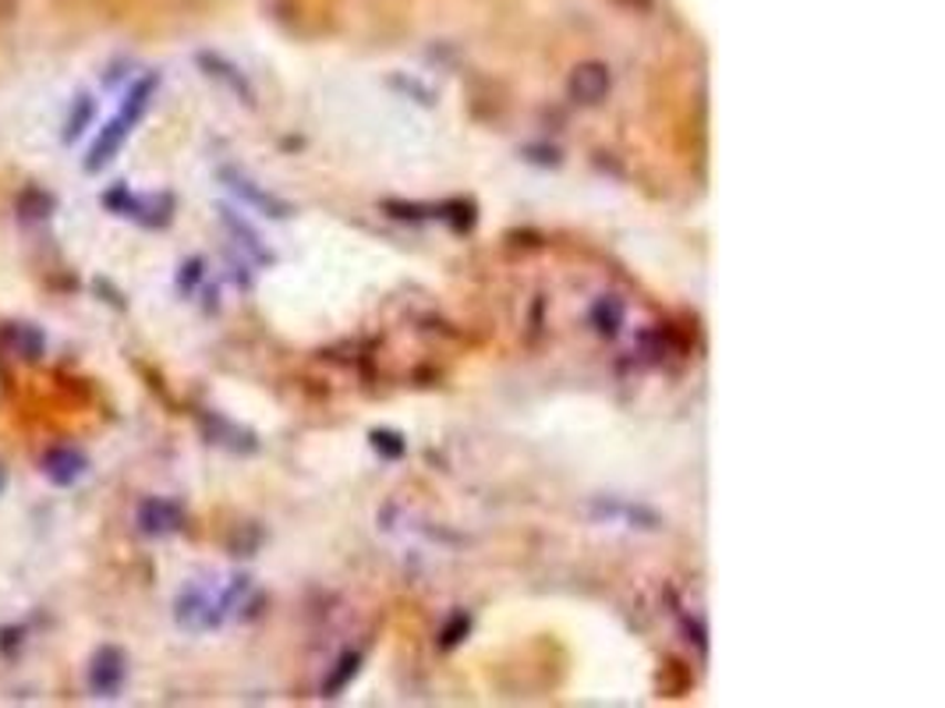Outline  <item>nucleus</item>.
<instances>
[{
    "mask_svg": "<svg viewBox=\"0 0 945 708\" xmlns=\"http://www.w3.org/2000/svg\"><path fill=\"white\" fill-rule=\"evenodd\" d=\"M227 603H224V592L216 595L203 585H188L185 592L177 595V606H174V620L192 630V634H203V630H216L227 620Z\"/></svg>",
    "mask_w": 945,
    "mask_h": 708,
    "instance_id": "nucleus-1",
    "label": "nucleus"
},
{
    "mask_svg": "<svg viewBox=\"0 0 945 708\" xmlns=\"http://www.w3.org/2000/svg\"><path fill=\"white\" fill-rule=\"evenodd\" d=\"M103 206L111 213L129 216V220H135L142 227H167L171 216H174V198L171 195H135L124 185L106 192Z\"/></svg>",
    "mask_w": 945,
    "mask_h": 708,
    "instance_id": "nucleus-2",
    "label": "nucleus"
},
{
    "mask_svg": "<svg viewBox=\"0 0 945 708\" xmlns=\"http://www.w3.org/2000/svg\"><path fill=\"white\" fill-rule=\"evenodd\" d=\"M124 677H129V659H124V651L114 645L100 648L93 663H89V691L96 698H117L124 687Z\"/></svg>",
    "mask_w": 945,
    "mask_h": 708,
    "instance_id": "nucleus-3",
    "label": "nucleus"
},
{
    "mask_svg": "<svg viewBox=\"0 0 945 708\" xmlns=\"http://www.w3.org/2000/svg\"><path fill=\"white\" fill-rule=\"evenodd\" d=\"M135 521H138V532H142V535L163 538V535H174L181 524H185V511H181L174 500L150 496V500H142Z\"/></svg>",
    "mask_w": 945,
    "mask_h": 708,
    "instance_id": "nucleus-4",
    "label": "nucleus"
},
{
    "mask_svg": "<svg viewBox=\"0 0 945 708\" xmlns=\"http://www.w3.org/2000/svg\"><path fill=\"white\" fill-rule=\"evenodd\" d=\"M609 85H613L609 68H606V64H598V61L577 64V68L571 71V82H567L571 100H574V103H585V106L603 103V100H606V93H609Z\"/></svg>",
    "mask_w": 945,
    "mask_h": 708,
    "instance_id": "nucleus-5",
    "label": "nucleus"
},
{
    "mask_svg": "<svg viewBox=\"0 0 945 708\" xmlns=\"http://www.w3.org/2000/svg\"><path fill=\"white\" fill-rule=\"evenodd\" d=\"M224 181H227V188L238 195V198H245L248 206H256L263 216H273V220H284V216H290L295 209H290L284 198H277L273 192H263L256 181H248L245 174H238V171H224Z\"/></svg>",
    "mask_w": 945,
    "mask_h": 708,
    "instance_id": "nucleus-6",
    "label": "nucleus"
},
{
    "mask_svg": "<svg viewBox=\"0 0 945 708\" xmlns=\"http://www.w3.org/2000/svg\"><path fill=\"white\" fill-rule=\"evenodd\" d=\"M129 135H132V124L124 121V117L106 121L103 132H100L96 142H93V150H89V156H85V171H89V174H100L106 163H111V160L121 153V145H124V138H129Z\"/></svg>",
    "mask_w": 945,
    "mask_h": 708,
    "instance_id": "nucleus-7",
    "label": "nucleus"
},
{
    "mask_svg": "<svg viewBox=\"0 0 945 708\" xmlns=\"http://www.w3.org/2000/svg\"><path fill=\"white\" fill-rule=\"evenodd\" d=\"M0 343L22 361H35L47 351V337L40 326H32V322H8L4 330H0Z\"/></svg>",
    "mask_w": 945,
    "mask_h": 708,
    "instance_id": "nucleus-8",
    "label": "nucleus"
},
{
    "mask_svg": "<svg viewBox=\"0 0 945 708\" xmlns=\"http://www.w3.org/2000/svg\"><path fill=\"white\" fill-rule=\"evenodd\" d=\"M43 475L53 485H75L85 475V458L71 447H53L43 458Z\"/></svg>",
    "mask_w": 945,
    "mask_h": 708,
    "instance_id": "nucleus-9",
    "label": "nucleus"
},
{
    "mask_svg": "<svg viewBox=\"0 0 945 708\" xmlns=\"http://www.w3.org/2000/svg\"><path fill=\"white\" fill-rule=\"evenodd\" d=\"M198 64L206 68V75H209V79L224 82L234 96H242V103H248V106L256 103V89L248 85V79H245L242 71L234 68V64H227L224 58H216V53H198Z\"/></svg>",
    "mask_w": 945,
    "mask_h": 708,
    "instance_id": "nucleus-10",
    "label": "nucleus"
},
{
    "mask_svg": "<svg viewBox=\"0 0 945 708\" xmlns=\"http://www.w3.org/2000/svg\"><path fill=\"white\" fill-rule=\"evenodd\" d=\"M156 85H160L156 75H145L142 82H135V85L129 89V96H124L117 117H124V121H129L132 129H135V124L145 117V111H150V103H153V96H156Z\"/></svg>",
    "mask_w": 945,
    "mask_h": 708,
    "instance_id": "nucleus-11",
    "label": "nucleus"
},
{
    "mask_svg": "<svg viewBox=\"0 0 945 708\" xmlns=\"http://www.w3.org/2000/svg\"><path fill=\"white\" fill-rule=\"evenodd\" d=\"M624 316H627L624 301L613 298V295H603V298L592 305V326H595V334H603V337H616V334H620Z\"/></svg>",
    "mask_w": 945,
    "mask_h": 708,
    "instance_id": "nucleus-12",
    "label": "nucleus"
},
{
    "mask_svg": "<svg viewBox=\"0 0 945 708\" xmlns=\"http://www.w3.org/2000/svg\"><path fill=\"white\" fill-rule=\"evenodd\" d=\"M358 666H361V651H343V656L337 659V666L330 669V677H326V684H322L326 698H337L343 687L358 677Z\"/></svg>",
    "mask_w": 945,
    "mask_h": 708,
    "instance_id": "nucleus-13",
    "label": "nucleus"
},
{
    "mask_svg": "<svg viewBox=\"0 0 945 708\" xmlns=\"http://www.w3.org/2000/svg\"><path fill=\"white\" fill-rule=\"evenodd\" d=\"M595 514L603 517H620L627 524H638V529H659V517L648 511V506H630V503H595Z\"/></svg>",
    "mask_w": 945,
    "mask_h": 708,
    "instance_id": "nucleus-14",
    "label": "nucleus"
},
{
    "mask_svg": "<svg viewBox=\"0 0 945 708\" xmlns=\"http://www.w3.org/2000/svg\"><path fill=\"white\" fill-rule=\"evenodd\" d=\"M93 114H96V103L89 100V96H79V100H75V106H71V117H68V132H64V142H75V138L85 132V124L93 121Z\"/></svg>",
    "mask_w": 945,
    "mask_h": 708,
    "instance_id": "nucleus-15",
    "label": "nucleus"
},
{
    "mask_svg": "<svg viewBox=\"0 0 945 708\" xmlns=\"http://www.w3.org/2000/svg\"><path fill=\"white\" fill-rule=\"evenodd\" d=\"M372 447H376V453H383V458H390V461L404 458V450H408L404 435H397L390 429H376L372 432Z\"/></svg>",
    "mask_w": 945,
    "mask_h": 708,
    "instance_id": "nucleus-16",
    "label": "nucleus"
},
{
    "mask_svg": "<svg viewBox=\"0 0 945 708\" xmlns=\"http://www.w3.org/2000/svg\"><path fill=\"white\" fill-rule=\"evenodd\" d=\"M18 209H22V216H32V220H43V216L53 213V198L47 192H25L22 203H18Z\"/></svg>",
    "mask_w": 945,
    "mask_h": 708,
    "instance_id": "nucleus-17",
    "label": "nucleus"
},
{
    "mask_svg": "<svg viewBox=\"0 0 945 708\" xmlns=\"http://www.w3.org/2000/svg\"><path fill=\"white\" fill-rule=\"evenodd\" d=\"M468 627H471L468 616H464V613H453V616H450V624H446V630H443V648H453V645H458V642L464 638V634H468Z\"/></svg>",
    "mask_w": 945,
    "mask_h": 708,
    "instance_id": "nucleus-18",
    "label": "nucleus"
},
{
    "mask_svg": "<svg viewBox=\"0 0 945 708\" xmlns=\"http://www.w3.org/2000/svg\"><path fill=\"white\" fill-rule=\"evenodd\" d=\"M203 269H206V266H203V259H192V263L185 266V274L177 277V287H181V290H192L198 280H203Z\"/></svg>",
    "mask_w": 945,
    "mask_h": 708,
    "instance_id": "nucleus-19",
    "label": "nucleus"
},
{
    "mask_svg": "<svg viewBox=\"0 0 945 708\" xmlns=\"http://www.w3.org/2000/svg\"><path fill=\"white\" fill-rule=\"evenodd\" d=\"M4 485H8V471H4V464H0V493H4Z\"/></svg>",
    "mask_w": 945,
    "mask_h": 708,
    "instance_id": "nucleus-20",
    "label": "nucleus"
}]
</instances>
